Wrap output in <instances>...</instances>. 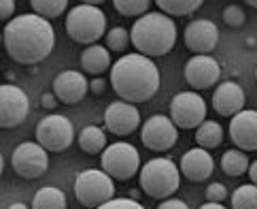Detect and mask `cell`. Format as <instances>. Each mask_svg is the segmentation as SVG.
Masks as SVG:
<instances>
[{
	"label": "cell",
	"instance_id": "37",
	"mask_svg": "<svg viewBox=\"0 0 257 209\" xmlns=\"http://www.w3.org/2000/svg\"><path fill=\"white\" fill-rule=\"evenodd\" d=\"M249 175H251V179H253V184L257 186V160H253L251 165H249Z\"/></svg>",
	"mask_w": 257,
	"mask_h": 209
},
{
	"label": "cell",
	"instance_id": "26",
	"mask_svg": "<svg viewBox=\"0 0 257 209\" xmlns=\"http://www.w3.org/2000/svg\"><path fill=\"white\" fill-rule=\"evenodd\" d=\"M30 7L34 9V15L43 17V20H56L68 9L66 0H32Z\"/></svg>",
	"mask_w": 257,
	"mask_h": 209
},
{
	"label": "cell",
	"instance_id": "32",
	"mask_svg": "<svg viewBox=\"0 0 257 209\" xmlns=\"http://www.w3.org/2000/svg\"><path fill=\"white\" fill-rule=\"evenodd\" d=\"M96 209H145V207L139 201H132V198H113V201H108Z\"/></svg>",
	"mask_w": 257,
	"mask_h": 209
},
{
	"label": "cell",
	"instance_id": "25",
	"mask_svg": "<svg viewBox=\"0 0 257 209\" xmlns=\"http://www.w3.org/2000/svg\"><path fill=\"white\" fill-rule=\"evenodd\" d=\"M158 7L162 9L164 15L174 17H185L196 13L202 7V0H158Z\"/></svg>",
	"mask_w": 257,
	"mask_h": 209
},
{
	"label": "cell",
	"instance_id": "38",
	"mask_svg": "<svg viewBox=\"0 0 257 209\" xmlns=\"http://www.w3.org/2000/svg\"><path fill=\"white\" fill-rule=\"evenodd\" d=\"M200 209H227V207H223V203H206V205H202Z\"/></svg>",
	"mask_w": 257,
	"mask_h": 209
},
{
	"label": "cell",
	"instance_id": "9",
	"mask_svg": "<svg viewBox=\"0 0 257 209\" xmlns=\"http://www.w3.org/2000/svg\"><path fill=\"white\" fill-rule=\"evenodd\" d=\"M170 120L177 128L189 130L206 120V103L198 92H179L170 101Z\"/></svg>",
	"mask_w": 257,
	"mask_h": 209
},
{
	"label": "cell",
	"instance_id": "13",
	"mask_svg": "<svg viewBox=\"0 0 257 209\" xmlns=\"http://www.w3.org/2000/svg\"><path fill=\"white\" fill-rule=\"evenodd\" d=\"M183 41L196 56H208L219 43V28L210 20H194L185 26Z\"/></svg>",
	"mask_w": 257,
	"mask_h": 209
},
{
	"label": "cell",
	"instance_id": "33",
	"mask_svg": "<svg viewBox=\"0 0 257 209\" xmlns=\"http://www.w3.org/2000/svg\"><path fill=\"white\" fill-rule=\"evenodd\" d=\"M15 13V3L13 0H0V22L11 20Z\"/></svg>",
	"mask_w": 257,
	"mask_h": 209
},
{
	"label": "cell",
	"instance_id": "40",
	"mask_svg": "<svg viewBox=\"0 0 257 209\" xmlns=\"http://www.w3.org/2000/svg\"><path fill=\"white\" fill-rule=\"evenodd\" d=\"M3 171H5V158H3V154H0V175H3Z\"/></svg>",
	"mask_w": 257,
	"mask_h": 209
},
{
	"label": "cell",
	"instance_id": "1",
	"mask_svg": "<svg viewBox=\"0 0 257 209\" xmlns=\"http://www.w3.org/2000/svg\"><path fill=\"white\" fill-rule=\"evenodd\" d=\"M3 45L17 64H39L47 60L56 45L53 26L34 13L17 15L5 26Z\"/></svg>",
	"mask_w": 257,
	"mask_h": 209
},
{
	"label": "cell",
	"instance_id": "21",
	"mask_svg": "<svg viewBox=\"0 0 257 209\" xmlns=\"http://www.w3.org/2000/svg\"><path fill=\"white\" fill-rule=\"evenodd\" d=\"M106 134L102 128H98L96 124L83 126L79 132V148L83 150L89 156H96V154H102L106 150Z\"/></svg>",
	"mask_w": 257,
	"mask_h": 209
},
{
	"label": "cell",
	"instance_id": "19",
	"mask_svg": "<svg viewBox=\"0 0 257 209\" xmlns=\"http://www.w3.org/2000/svg\"><path fill=\"white\" fill-rule=\"evenodd\" d=\"M213 171H215V160L202 148L189 150L181 158V173L189 181H204L213 175Z\"/></svg>",
	"mask_w": 257,
	"mask_h": 209
},
{
	"label": "cell",
	"instance_id": "42",
	"mask_svg": "<svg viewBox=\"0 0 257 209\" xmlns=\"http://www.w3.org/2000/svg\"><path fill=\"white\" fill-rule=\"evenodd\" d=\"M0 45H3V32H0Z\"/></svg>",
	"mask_w": 257,
	"mask_h": 209
},
{
	"label": "cell",
	"instance_id": "41",
	"mask_svg": "<svg viewBox=\"0 0 257 209\" xmlns=\"http://www.w3.org/2000/svg\"><path fill=\"white\" fill-rule=\"evenodd\" d=\"M249 7H253V9H257V0H249Z\"/></svg>",
	"mask_w": 257,
	"mask_h": 209
},
{
	"label": "cell",
	"instance_id": "35",
	"mask_svg": "<svg viewBox=\"0 0 257 209\" xmlns=\"http://www.w3.org/2000/svg\"><path fill=\"white\" fill-rule=\"evenodd\" d=\"M104 90H106V81L102 77H94V79L89 81V92L91 94L100 96V94H104Z\"/></svg>",
	"mask_w": 257,
	"mask_h": 209
},
{
	"label": "cell",
	"instance_id": "17",
	"mask_svg": "<svg viewBox=\"0 0 257 209\" xmlns=\"http://www.w3.org/2000/svg\"><path fill=\"white\" fill-rule=\"evenodd\" d=\"M89 92V81L79 71H62L53 79V94L64 105H77Z\"/></svg>",
	"mask_w": 257,
	"mask_h": 209
},
{
	"label": "cell",
	"instance_id": "5",
	"mask_svg": "<svg viewBox=\"0 0 257 209\" xmlns=\"http://www.w3.org/2000/svg\"><path fill=\"white\" fill-rule=\"evenodd\" d=\"M141 188L151 198H164L172 196L179 190L181 184V171L170 158H153L139 171Z\"/></svg>",
	"mask_w": 257,
	"mask_h": 209
},
{
	"label": "cell",
	"instance_id": "24",
	"mask_svg": "<svg viewBox=\"0 0 257 209\" xmlns=\"http://www.w3.org/2000/svg\"><path fill=\"white\" fill-rule=\"evenodd\" d=\"M221 169L229 177H238L249 171V158L240 150H227L221 156Z\"/></svg>",
	"mask_w": 257,
	"mask_h": 209
},
{
	"label": "cell",
	"instance_id": "23",
	"mask_svg": "<svg viewBox=\"0 0 257 209\" xmlns=\"http://www.w3.org/2000/svg\"><path fill=\"white\" fill-rule=\"evenodd\" d=\"M66 196L62 190L53 188V186H45L32 198V209H66Z\"/></svg>",
	"mask_w": 257,
	"mask_h": 209
},
{
	"label": "cell",
	"instance_id": "34",
	"mask_svg": "<svg viewBox=\"0 0 257 209\" xmlns=\"http://www.w3.org/2000/svg\"><path fill=\"white\" fill-rule=\"evenodd\" d=\"M158 209H189L185 201H181V198H166V201H162L158 205Z\"/></svg>",
	"mask_w": 257,
	"mask_h": 209
},
{
	"label": "cell",
	"instance_id": "36",
	"mask_svg": "<svg viewBox=\"0 0 257 209\" xmlns=\"http://www.w3.org/2000/svg\"><path fill=\"white\" fill-rule=\"evenodd\" d=\"M58 98H56V94H43V98H41V105L45 107V109H49V111H51V109H56L58 107Z\"/></svg>",
	"mask_w": 257,
	"mask_h": 209
},
{
	"label": "cell",
	"instance_id": "31",
	"mask_svg": "<svg viewBox=\"0 0 257 209\" xmlns=\"http://www.w3.org/2000/svg\"><path fill=\"white\" fill-rule=\"evenodd\" d=\"M206 198H208V203H223L227 198V188L223 184L213 181V184L206 186Z\"/></svg>",
	"mask_w": 257,
	"mask_h": 209
},
{
	"label": "cell",
	"instance_id": "30",
	"mask_svg": "<svg viewBox=\"0 0 257 209\" xmlns=\"http://www.w3.org/2000/svg\"><path fill=\"white\" fill-rule=\"evenodd\" d=\"M223 22L229 26V28H242L246 22L244 9L240 5H227L223 9Z\"/></svg>",
	"mask_w": 257,
	"mask_h": 209
},
{
	"label": "cell",
	"instance_id": "10",
	"mask_svg": "<svg viewBox=\"0 0 257 209\" xmlns=\"http://www.w3.org/2000/svg\"><path fill=\"white\" fill-rule=\"evenodd\" d=\"M11 165H13V171L20 177L36 179L49 169L47 150H45L43 145H39V143L24 141V143H20L15 148L13 156H11Z\"/></svg>",
	"mask_w": 257,
	"mask_h": 209
},
{
	"label": "cell",
	"instance_id": "43",
	"mask_svg": "<svg viewBox=\"0 0 257 209\" xmlns=\"http://www.w3.org/2000/svg\"><path fill=\"white\" fill-rule=\"evenodd\" d=\"M255 81H257V68H255Z\"/></svg>",
	"mask_w": 257,
	"mask_h": 209
},
{
	"label": "cell",
	"instance_id": "18",
	"mask_svg": "<svg viewBox=\"0 0 257 209\" xmlns=\"http://www.w3.org/2000/svg\"><path fill=\"white\" fill-rule=\"evenodd\" d=\"M244 90L236 84V81H223L219 84L213 94V107L219 115L234 117L244 109Z\"/></svg>",
	"mask_w": 257,
	"mask_h": 209
},
{
	"label": "cell",
	"instance_id": "28",
	"mask_svg": "<svg viewBox=\"0 0 257 209\" xmlns=\"http://www.w3.org/2000/svg\"><path fill=\"white\" fill-rule=\"evenodd\" d=\"M113 7L123 17H143L149 13L151 3L149 0H113Z\"/></svg>",
	"mask_w": 257,
	"mask_h": 209
},
{
	"label": "cell",
	"instance_id": "22",
	"mask_svg": "<svg viewBox=\"0 0 257 209\" xmlns=\"http://www.w3.org/2000/svg\"><path fill=\"white\" fill-rule=\"evenodd\" d=\"M223 141V128L215 120H204L196 128V143L202 150H215Z\"/></svg>",
	"mask_w": 257,
	"mask_h": 209
},
{
	"label": "cell",
	"instance_id": "7",
	"mask_svg": "<svg viewBox=\"0 0 257 209\" xmlns=\"http://www.w3.org/2000/svg\"><path fill=\"white\" fill-rule=\"evenodd\" d=\"M102 171L111 179L127 181L141 171V154L134 145L117 141L102 152Z\"/></svg>",
	"mask_w": 257,
	"mask_h": 209
},
{
	"label": "cell",
	"instance_id": "39",
	"mask_svg": "<svg viewBox=\"0 0 257 209\" xmlns=\"http://www.w3.org/2000/svg\"><path fill=\"white\" fill-rule=\"evenodd\" d=\"M7 209H28V205H24V203H13V205H9Z\"/></svg>",
	"mask_w": 257,
	"mask_h": 209
},
{
	"label": "cell",
	"instance_id": "4",
	"mask_svg": "<svg viewBox=\"0 0 257 209\" xmlns=\"http://www.w3.org/2000/svg\"><path fill=\"white\" fill-rule=\"evenodd\" d=\"M66 32L79 45H96L106 34V15L96 5L81 3L66 15Z\"/></svg>",
	"mask_w": 257,
	"mask_h": 209
},
{
	"label": "cell",
	"instance_id": "27",
	"mask_svg": "<svg viewBox=\"0 0 257 209\" xmlns=\"http://www.w3.org/2000/svg\"><path fill=\"white\" fill-rule=\"evenodd\" d=\"M232 207L234 209H257V186L255 184L238 186L232 192Z\"/></svg>",
	"mask_w": 257,
	"mask_h": 209
},
{
	"label": "cell",
	"instance_id": "3",
	"mask_svg": "<svg viewBox=\"0 0 257 209\" xmlns=\"http://www.w3.org/2000/svg\"><path fill=\"white\" fill-rule=\"evenodd\" d=\"M130 41L147 58L166 56L177 43V24L164 13H147L134 22Z\"/></svg>",
	"mask_w": 257,
	"mask_h": 209
},
{
	"label": "cell",
	"instance_id": "8",
	"mask_svg": "<svg viewBox=\"0 0 257 209\" xmlns=\"http://www.w3.org/2000/svg\"><path fill=\"white\" fill-rule=\"evenodd\" d=\"M75 141V126L66 115L51 113L36 124V143L47 152H66Z\"/></svg>",
	"mask_w": 257,
	"mask_h": 209
},
{
	"label": "cell",
	"instance_id": "16",
	"mask_svg": "<svg viewBox=\"0 0 257 209\" xmlns=\"http://www.w3.org/2000/svg\"><path fill=\"white\" fill-rule=\"evenodd\" d=\"M229 139L240 152H257V111L242 109L229 122Z\"/></svg>",
	"mask_w": 257,
	"mask_h": 209
},
{
	"label": "cell",
	"instance_id": "29",
	"mask_svg": "<svg viewBox=\"0 0 257 209\" xmlns=\"http://www.w3.org/2000/svg\"><path fill=\"white\" fill-rule=\"evenodd\" d=\"M104 43H106L108 51L121 53V51H125L127 43H130V32H127L125 28H121V26H115V28H111L104 34Z\"/></svg>",
	"mask_w": 257,
	"mask_h": 209
},
{
	"label": "cell",
	"instance_id": "15",
	"mask_svg": "<svg viewBox=\"0 0 257 209\" xmlns=\"http://www.w3.org/2000/svg\"><path fill=\"white\" fill-rule=\"evenodd\" d=\"M183 75H185V81L194 90H208L221 77V66L210 56H194L187 60Z\"/></svg>",
	"mask_w": 257,
	"mask_h": 209
},
{
	"label": "cell",
	"instance_id": "6",
	"mask_svg": "<svg viewBox=\"0 0 257 209\" xmlns=\"http://www.w3.org/2000/svg\"><path fill=\"white\" fill-rule=\"evenodd\" d=\"M75 196L77 201L87 207V209H96L100 205H104L115 198V184L104 171L98 169H85L75 177Z\"/></svg>",
	"mask_w": 257,
	"mask_h": 209
},
{
	"label": "cell",
	"instance_id": "11",
	"mask_svg": "<svg viewBox=\"0 0 257 209\" xmlns=\"http://www.w3.org/2000/svg\"><path fill=\"white\" fill-rule=\"evenodd\" d=\"M30 113V98L20 86H0V128H15Z\"/></svg>",
	"mask_w": 257,
	"mask_h": 209
},
{
	"label": "cell",
	"instance_id": "20",
	"mask_svg": "<svg viewBox=\"0 0 257 209\" xmlns=\"http://www.w3.org/2000/svg\"><path fill=\"white\" fill-rule=\"evenodd\" d=\"M81 66L87 75H102V73L111 66V51H108L104 45H89L81 53Z\"/></svg>",
	"mask_w": 257,
	"mask_h": 209
},
{
	"label": "cell",
	"instance_id": "14",
	"mask_svg": "<svg viewBox=\"0 0 257 209\" xmlns=\"http://www.w3.org/2000/svg\"><path fill=\"white\" fill-rule=\"evenodd\" d=\"M104 126L117 137H127L141 126V113L130 103L115 101L104 111Z\"/></svg>",
	"mask_w": 257,
	"mask_h": 209
},
{
	"label": "cell",
	"instance_id": "12",
	"mask_svg": "<svg viewBox=\"0 0 257 209\" xmlns=\"http://www.w3.org/2000/svg\"><path fill=\"white\" fill-rule=\"evenodd\" d=\"M179 139V128L166 115L149 117L141 128V141L151 152H168Z\"/></svg>",
	"mask_w": 257,
	"mask_h": 209
},
{
	"label": "cell",
	"instance_id": "2",
	"mask_svg": "<svg viewBox=\"0 0 257 209\" xmlns=\"http://www.w3.org/2000/svg\"><path fill=\"white\" fill-rule=\"evenodd\" d=\"M111 86L125 103H147L160 90V68L143 53H125L111 68Z\"/></svg>",
	"mask_w": 257,
	"mask_h": 209
}]
</instances>
